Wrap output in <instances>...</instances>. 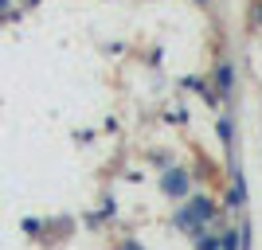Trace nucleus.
<instances>
[{"label":"nucleus","instance_id":"obj_2","mask_svg":"<svg viewBox=\"0 0 262 250\" xmlns=\"http://www.w3.org/2000/svg\"><path fill=\"white\" fill-rule=\"evenodd\" d=\"M164 192L184 196V192H188V176H184V172H168V176H164Z\"/></svg>","mask_w":262,"mask_h":250},{"label":"nucleus","instance_id":"obj_1","mask_svg":"<svg viewBox=\"0 0 262 250\" xmlns=\"http://www.w3.org/2000/svg\"><path fill=\"white\" fill-rule=\"evenodd\" d=\"M208 215H211V203H208V199H192V203L184 207L180 223H184V227H200V223H204Z\"/></svg>","mask_w":262,"mask_h":250},{"label":"nucleus","instance_id":"obj_3","mask_svg":"<svg viewBox=\"0 0 262 250\" xmlns=\"http://www.w3.org/2000/svg\"><path fill=\"white\" fill-rule=\"evenodd\" d=\"M125 250H141V246H137V242H129V246H125Z\"/></svg>","mask_w":262,"mask_h":250}]
</instances>
